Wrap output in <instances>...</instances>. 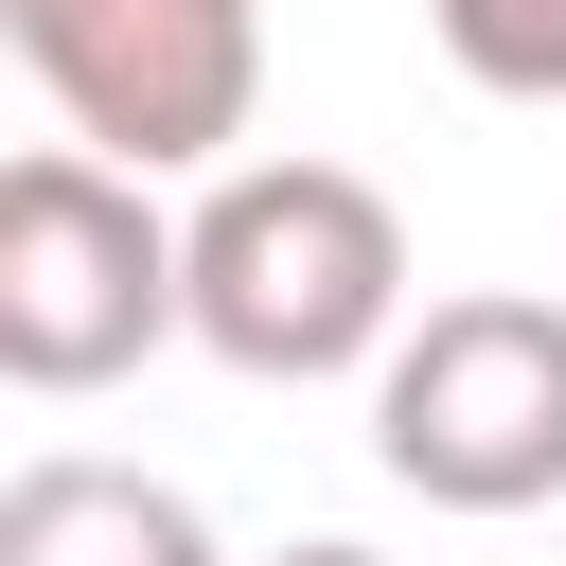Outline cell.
Wrapping results in <instances>:
<instances>
[{"instance_id":"7","label":"cell","mask_w":566,"mask_h":566,"mask_svg":"<svg viewBox=\"0 0 566 566\" xmlns=\"http://www.w3.org/2000/svg\"><path fill=\"white\" fill-rule=\"evenodd\" d=\"M283 566H371V548H354V531H301V548H283Z\"/></svg>"},{"instance_id":"6","label":"cell","mask_w":566,"mask_h":566,"mask_svg":"<svg viewBox=\"0 0 566 566\" xmlns=\"http://www.w3.org/2000/svg\"><path fill=\"white\" fill-rule=\"evenodd\" d=\"M442 71L495 88V106H566V0H424Z\"/></svg>"},{"instance_id":"2","label":"cell","mask_w":566,"mask_h":566,"mask_svg":"<svg viewBox=\"0 0 566 566\" xmlns=\"http://www.w3.org/2000/svg\"><path fill=\"white\" fill-rule=\"evenodd\" d=\"M159 336H195V265H177L159 177H124L88 142L0 159V371L35 407H71V389H124Z\"/></svg>"},{"instance_id":"3","label":"cell","mask_w":566,"mask_h":566,"mask_svg":"<svg viewBox=\"0 0 566 566\" xmlns=\"http://www.w3.org/2000/svg\"><path fill=\"white\" fill-rule=\"evenodd\" d=\"M371 460L424 513H548L566 495V301L460 283L371 371Z\"/></svg>"},{"instance_id":"1","label":"cell","mask_w":566,"mask_h":566,"mask_svg":"<svg viewBox=\"0 0 566 566\" xmlns=\"http://www.w3.org/2000/svg\"><path fill=\"white\" fill-rule=\"evenodd\" d=\"M177 265H195V354L248 371V389H336V371L407 354V212L354 159L283 142V159L195 177Z\"/></svg>"},{"instance_id":"4","label":"cell","mask_w":566,"mask_h":566,"mask_svg":"<svg viewBox=\"0 0 566 566\" xmlns=\"http://www.w3.org/2000/svg\"><path fill=\"white\" fill-rule=\"evenodd\" d=\"M53 124L124 177H230L265 106V0H0Z\"/></svg>"},{"instance_id":"5","label":"cell","mask_w":566,"mask_h":566,"mask_svg":"<svg viewBox=\"0 0 566 566\" xmlns=\"http://www.w3.org/2000/svg\"><path fill=\"white\" fill-rule=\"evenodd\" d=\"M0 566H230V548H212V513H195L177 478L53 442V460L0 478Z\"/></svg>"}]
</instances>
